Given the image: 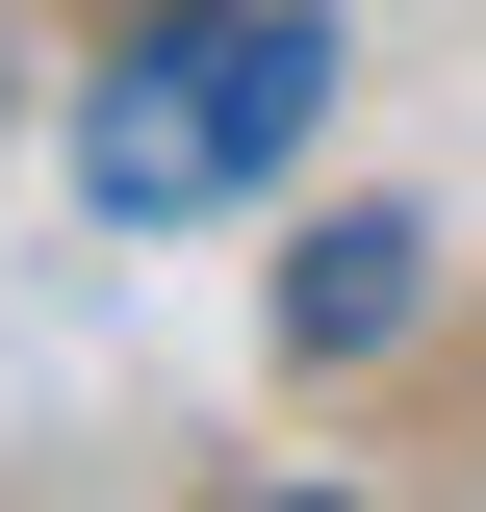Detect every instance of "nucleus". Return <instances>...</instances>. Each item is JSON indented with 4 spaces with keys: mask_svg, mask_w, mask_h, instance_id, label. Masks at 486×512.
<instances>
[{
    "mask_svg": "<svg viewBox=\"0 0 486 512\" xmlns=\"http://www.w3.org/2000/svg\"><path fill=\"white\" fill-rule=\"evenodd\" d=\"M307 103H333V26L307 0H154L77 77V205L103 231H205V205H256L307 154Z\"/></svg>",
    "mask_w": 486,
    "mask_h": 512,
    "instance_id": "nucleus-1",
    "label": "nucleus"
},
{
    "mask_svg": "<svg viewBox=\"0 0 486 512\" xmlns=\"http://www.w3.org/2000/svg\"><path fill=\"white\" fill-rule=\"evenodd\" d=\"M410 282H435L410 205H359V231H307V256H282V333H307V359H359V333H410Z\"/></svg>",
    "mask_w": 486,
    "mask_h": 512,
    "instance_id": "nucleus-2",
    "label": "nucleus"
}]
</instances>
